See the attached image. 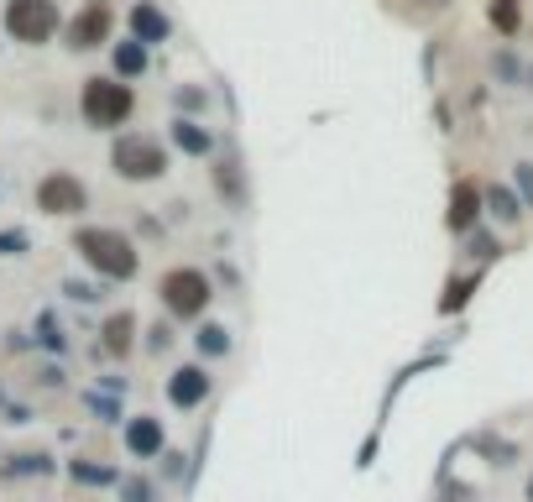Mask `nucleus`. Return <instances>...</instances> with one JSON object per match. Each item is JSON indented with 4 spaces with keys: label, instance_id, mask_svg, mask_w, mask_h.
Here are the masks:
<instances>
[{
    "label": "nucleus",
    "instance_id": "f257e3e1",
    "mask_svg": "<svg viewBox=\"0 0 533 502\" xmlns=\"http://www.w3.org/2000/svg\"><path fill=\"white\" fill-rule=\"evenodd\" d=\"M74 246L84 251L89 267L105 272V278H131L136 272V251H131V241L121 231H79Z\"/></svg>",
    "mask_w": 533,
    "mask_h": 502
},
{
    "label": "nucleus",
    "instance_id": "f03ea898",
    "mask_svg": "<svg viewBox=\"0 0 533 502\" xmlns=\"http://www.w3.org/2000/svg\"><path fill=\"white\" fill-rule=\"evenodd\" d=\"M162 304H168L178 319L204 314V304H210V278L194 272V267H173L168 278H162Z\"/></svg>",
    "mask_w": 533,
    "mask_h": 502
},
{
    "label": "nucleus",
    "instance_id": "7ed1b4c3",
    "mask_svg": "<svg viewBox=\"0 0 533 502\" xmlns=\"http://www.w3.org/2000/svg\"><path fill=\"white\" fill-rule=\"evenodd\" d=\"M110 163L121 178H157L162 168H168V152H162L152 136H121L110 152Z\"/></svg>",
    "mask_w": 533,
    "mask_h": 502
},
{
    "label": "nucleus",
    "instance_id": "20e7f679",
    "mask_svg": "<svg viewBox=\"0 0 533 502\" xmlns=\"http://www.w3.org/2000/svg\"><path fill=\"white\" fill-rule=\"evenodd\" d=\"M6 32L16 42H48L58 32L53 0H11V6H6Z\"/></svg>",
    "mask_w": 533,
    "mask_h": 502
},
{
    "label": "nucleus",
    "instance_id": "39448f33",
    "mask_svg": "<svg viewBox=\"0 0 533 502\" xmlns=\"http://www.w3.org/2000/svg\"><path fill=\"white\" fill-rule=\"evenodd\" d=\"M84 116L95 126H121L131 116V89L115 79H89L84 84Z\"/></svg>",
    "mask_w": 533,
    "mask_h": 502
},
{
    "label": "nucleus",
    "instance_id": "423d86ee",
    "mask_svg": "<svg viewBox=\"0 0 533 502\" xmlns=\"http://www.w3.org/2000/svg\"><path fill=\"white\" fill-rule=\"evenodd\" d=\"M37 204L48 215H74V210H84V184H79V178H68V173H53V178H42V184H37Z\"/></svg>",
    "mask_w": 533,
    "mask_h": 502
},
{
    "label": "nucleus",
    "instance_id": "0eeeda50",
    "mask_svg": "<svg viewBox=\"0 0 533 502\" xmlns=\"http://www.w3.org/2000/svg\"><path fill=\"white\" fill-rule=\"evenodd\" d=\"M110 6L105 0H89V6L74 16V27H68V42H74V48H100V42L110 37Z\"/></svg>",
    "mask_w": 533,
    "mask_h": 502
},
{
    "label": "nucleus",
    "instance_id": "6e6552de",
    "mask_svg": "<svg viewBox=\"0 0 533 502\" xmlns=\"http://www.w3.org/2000/svg\"><path fill=\"white\" fill-rule=\"evenodd\" d=\"M168 398L178 408H199L204 398H210V372H204V367H178L173 382H168Z\"/></svg>",
    "mask_w": 533,
    "mask_h": 502
},
{
    "label": "nucleus",
    "instance_id": "1a4fd4ad",
    "mask_svg": "<svg viewBox=\"0 0 533 502\" xmlns=\"http://www.w3.org/2000/svg\"><path fill=\"white\" fill-rule=\"evenodd\" d=\"M126 445H131V455H157L162 450V424L157 419H136L126 429Z\"/></svg>",
    "mask_w": 533,
    "mask_h": 502
},
{
    "label": "nucleus",
    "instance_id": "9d476101",
    "mask_svg": "<svg viewBox=\"0 0 533 502\" xmlns=\"http://www.w3.org/2000/svg\"><path fill=\"white\" fill-rule=\"evenodd\" d=\"M471 225H476V189L460 184L450 194V231H471Z\"/></svg>",
    "mask_w": 533,
    "mask_h": 502
},
{
    "label": "nucleus",
    "instance_id": "9b49d317",
    "mask_svg": "<svg viewBox=\"0 0 533 502\" xmlns=\"http://www.w3.org/2000/svg\"><path fill=\"white\" fill-rule=\"evenodd\" d=\"M131 27H136V37H142V42H162V37H168V16H162L157 6H136L131 11Z\"/></svg>",
    "mask_w": 533,
    "mask_h": 502
},
{
    "label": "nucleus",
    "instance_id": "f8f14e48",
    "mask_svg": "<svg viewBox=\"0 0 533 502\" xmlns=\"http://www.w3.org/2000/svg\"><path fill=\"white\" fill-rule=\"evenodd\" d=\"M131 335H136V319H131V314H110V319H105V351L126 356V351H131Z\"/></svg>",
    "mask_w": 533,
    "mask_h": 502
},
{
    "label": "nucleus",
    "instance_id": "ddd939ff",
    "mask_svg": "<svg viewBox=\"0 0 533 502\" xmlns=\"http://www.w3.org/2000/svg\"><path fill=\"white\" fill-rule=\"evenodd\" d=\"M173 142H178L183 152L204 157V152H210V131H204L199 121H178V126H173Z\"/></svg>",
    "mask_w": 533,
    "mask_h": 502
},
{
    "label": "nucleus",
    "instance_id": "4468645a",
    "mask_svg": "<svg viewBox=\"0 0 533 502\" xmlns=\"http://www.w3.org/2000/svg\"><path fill=\"white\" fill-rule=\"evenodd\" d=\"M147 68V53H142V42H121V48H115V74H142Z\"/></svg>",
    "mask_w": 533,
    "mask_h": 502
},
{
    "label": "nucleus",
    "instance_id": "2eb2a0df",
    "mask_svg": "<svg viewBox=\"0 0 533 502\" xmlns=\"http://www.w3.org/2000/svg\"><path fill=\"white\" fill-rule=\"evenodd\" d=\"M199 351H204V356H225V351H230V335H225L220 325H204V330H199Z\"/></svg>",
    "mask_w": 533,
    "mask_h": 502
},
{
    "label": "nucleus",
    "instance_id": "dca6fc26",
    "mask_svg": "<svg viewBox=\"0 0 533 502\" xmlns=\"http://www.w3.org/2000/svg\"><path fill=\"white\" fill-rule=\"evenodd\" d=\"M492 21L502 32H518V0H492Z\"/></svg>",
    "mask_w": 533,
    "mask_h": 502
},
{
    "label": "nucleus",
    "instance_id": "f3484780",
    "mask_svg": "<svg viewBox=\"0 0 533 502\" xmlns=\"http://www.w3.org/2000/svg\"><path fill=\"white\" fill-rule=\"evenodd\" d=\"M492 215H497V220H518L523 210H518V199L507 194V189H492Z\"/></svg>",
    "mask_w": 533,
    "mask_h": 502
},
{
    "label": "nucleus",
    "instance_id": "a211bd4d",
    "mask_svg": "<svg viewBox=\"0 0 533 502\" xmlns=\"http://www.w3.org/2000/svg\"><path fill=\"white\" fill-rule=\"evenodd\" d=\"M518 184H523V199L533 204V163H518Z\"/></svg>",
    "mask_w": 533,
    "mask_h": 502
},
{
    "label": "nucleus",
    "instance_id": "6ab92c4d",
    "mask_svg": "<svg viewBox=\"0 0 533 502\" xmlns=\"http://www.w3.org/2000/svg\"><path fill=\"white\" fill-rule=\"evenodd\" d=\"M528 502H533V476H528Z\"/></svg>",
    "mask_w": 533,
    "mask_h": 502
},
{
    "label": "nucleus",
    "instance_id": "aec40b11",
    "mask_svg": "<svg viewBox=\"0 0 533 502\" xmlns=\"http://www.w3.org/2000/svg\"><path fill=\"white\" fill-rule=\"evenodd\" d=\"M445 502H450V497H445Z\"/></svg>",
    "mask_w": 533,
    "mask_h": 502
}]
</instances>
